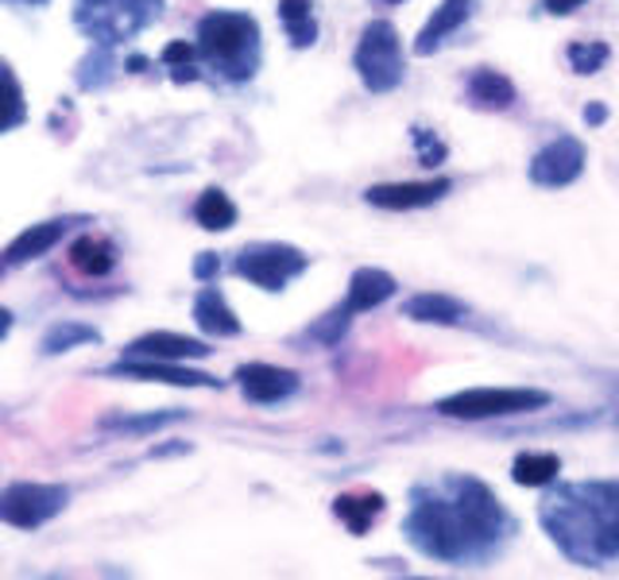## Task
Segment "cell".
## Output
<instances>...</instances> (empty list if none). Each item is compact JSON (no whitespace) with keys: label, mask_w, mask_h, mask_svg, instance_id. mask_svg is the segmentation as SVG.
Here are the masks:
<instances>
[{"label":"cell","mask_w":619,"mask_h":580,"mask_svg":"<svg viewBox=\"0 0 619 580\" xmlns=\"http://www.w3.org/2000/svg\"><path fill=\"white\" fill-rule=\"evenodd\" d=\"M519 522L504 499L468 473H450L411 488L403 538L430 561L457 569H484L512 546Z\"/></svg>","instance_id":"obj_1"},{"label":"cell","mask_w":619,"mask_h":580,"mask_svg":"<svg viewBox=\"0 0 619 580\" xmlns=\"http://www.w3.org/2000/svg\"><path fill=\"white\" fill-rule=\"evenodd\" d=\"M550 488V484H546ZM538 527L558 553L581 569L619 561V480L558 484L538 504Z\"/></svg>","instance_id":"obj_2"},{"label":"cell","mask_w":619,"mask_h":580,"mask_svg":"<svg viewBox=\"0 0 619 580\" xmlns=\"http://www.w3.org/2000/svg\"><path fill=\"white\" fill-rule=\"evenodd\" d=\"M198 59L214 70L221 82L245 85L256 77L264 62L260 23L248 12H206L194 28Z\"/></svg>","instance_id":"obj_3"},{"label":"cell","mask_w":619,"mask_h":580,"mask_svg":"<svg viewBox=\"0 0 619 580\" xmlns=\"http://www.w3.org/2000/svg\"><path fill=\"white\" fill-rule=\"evenodd\" d=\"M163 12V0H74V23L93 46H116L147 31Z\"/></svg>","instance_id":"obj_4"},{"label":"cell","mask_w":619,"mask_h":580,"mask_svg":"<svg viewBox=\"0 0 619 580\" xmlns=\"http://www.w3.org/2000/svg\"><path fill=\"white\" fill-rule=\"evenodd\" d=\"M550 406V391L543 387H468L437 398L434 411L445 418L484 422V418H512V414H535Z\"/></svg>","instance_id":"obj_5"},{"label":"cell","mask_w":619,"mask_h":580,"mask_svg":"<svg viewBox=\"0 0 619 580\" xmlns=\"http://www.w3.org/2000/svg\"><path fill=\"white\" fill-rule=\"evenodd\" d=\"M352 66H357L360 82L368 93H391L403 85L406 59L403 43H399V31L391 20H368L360 31V43L352 51Z\"/></svg>","instance_id":"obj_6"},{"label":"cell","mask_w":619,"mask_h":580,"mask_svg":"<svg viewBox=\"0 0 619 580\" xmlns=\"http://www.w3.org/2000/svg\"><path fill=\"white\" fill-rule=\"evenodd\" d=\"M70 504L66 484H8L0 488V522L12 530H39L51 519H59Z\"/></svg>","instance_id":"obj_7"},{"label":"cell","mask_w":619,"mask_h":580,"mask_svg":"<svg viewBox=\"0 0 619 580\" xmlns=\"http://www.w3.org/2000/svg\"><path fill=\"white\" fill-rule=\"evenodd\" d=\"M307 268H310L307 252H299L295 245H279V240L248 245L233 260V276L248 279V283L260 290H271V294H279V290L291 283V279H299Z\"/></svg>","instance_id":"obj_8"},{"label":"cell","mask_w":619,"mask_h":580,"mask_svg":"<svg viewBox=\"0 0 619 580\" xmlns=\"http://www.w3.org/2000/svg\"><path fill=\"white\" fill-rule=\"evenodd\" d=\"M585 163H589L585 144L577 136H569V132H561L530 159L527 178L535 186H543V190H561V186L577 183L585 175Z\"/></svg>","instance_id":"obj_9"},{"label":"cell","mask_w":619,"mask_h":580,"mask_svg":"<svg viewBox=\"0 0 619 580\" xmlns=\"http://www.w3.org/2000/svg\"><path fill=\"white\" fill-rule=\"evenodd\" d=\"M237 387H240V395H245L248 403L276 406V403H287L291 395H299L302 380H299V372H291V367L252 360V364L237 367Z\"/></svg>","instance_id":"obj_10"},{"label":"cell","mask_w":619,"mask_h":580,"mask_svg":"<svg viewBox=\"0 0 619 580\" xmlns=\"http://www.w3.org/2000/svg\"><path fill=\"white\" fill-rule=\"evenodd\" d=\"M453 190L450 178H430V183H380L368 186L364 201L375 209H391V214H406V209H426L442 201Z\"/></svg>","instance_id":"obj_11"},{"label":"cell","mask_w":619,"mask_h":580,"mask_svg":"<svg viewBox=\"0 0 619 580\" xmlns=\"http://www.w3.org/2000/svg\"><path fill=\"white\" fill-rule=\"evenodd\" d=\"M109 375L116 380H152V383H171V387H221V380H214L209 372H194V367L171 364V360H140L124 356L121 364L109 367Z\"/></svg>","instance_id":"obj_12"},{"label":"cell","mask_w":619,"mask_h":580,"mask_svg":"<svg viewBox=\"0 0 619 580\" xmlns=\"http://www.w3.org/2000/svg\"><path fill=\"white\" fill-rule=\"evenodd\" d=\"M476 4H481V0H442V4L434 8V15L426 20V28L419 31V39H414V54H419V59H430L434 51H442L445 39H453L468 20H473Z\"/></svg>","instance_id":"obj_13"},{"label":"cell","mask_w":619,"mask_h":580,"mask_svg":"<svg viewBox=\"0 0 619 580\" xmlns=\"http://www.w3.org/2000/svg\"><path fill=\"white\" fill-rule=\"evenodd\" d=\"M465 101L473 108H481V113H507V108L519 101V90H515V82L504 70L476 66L473 74L465 77Z\"/></svg>","instance_id":"obj_14"},{"label":"cell","mask_w":619,"mask_h":580,"mask_svg":"<svg viewBox=\"0 0 619 580\" xmlns=\"http://www.w3.org/2000/svg\"><path fill=\"white\" fill-rule=\"evenodd\" d=\"M209 344L198 341V336H183V333H167V329H155V333H144L128 344V356L140 360H171V364H183V360H198L209 356Z\"/></svg>","instance_id":"obj_15"},{"label":"cell","mask_w":619,"mask_h":580,"mask_svg":"<svg viewBox=\"0 0 619 580\" xmlns=\"http://www.w3.org/2000/svg\"><path fill=\"white\" fill-rule=\"evenodd\" d=\"M74 225H82V221H78V217H54V221L23 229L20 237L4 248V268H12V263H31V260H39V256H47Z\"/></svg>","instance_id":"obj_16"},{"label":"cell","mask_w":619,"mask_h":580,"mask_svg":"<svg viewBox=\"0 0 619 580\" xmlns=\"http://www.w3.org/2000/svg\"><path fill=\"white\" fill-rule=\"evenodd\" d=\"M391 294H395V276H388L383 268H357L349 279V294H344L341 310L349 313V318H357V313H368V310H375V305H383Z\"/></svg>","instance_id":"obj_17"},{"label":"cell","mask_w":619,"mask_h":580,"mask_svg":"<svg viewBox=\"0 0 619 580\" xmlns=\"http://www.w3.org/2000/svg\"><path fill=\"white\" fill-rule=\"evenodd\" d=\"M194 321H198V329L206 336H240L245 333L240 318L233 313V305L225 302V294L214 283H206L198 290V298H194Z\"/></svg>","instance_id":"obj_18"},{"label":"cell","mask_w":619,"mask_h":580,"mask_svg":"<svg viewBox=\"0 0 619 580\" xmlns=\"http://www.w3.org/2000/svg\"><path fill=\"white\" fill-rule=\"evenodd\" d=\"M383 507H388V499H383L380 491H368V488L364 491H341V496L333 499V515L344 522V530L357 538L375 527Z\"/></svg>","instance_id":"obj_19"},{"label":"cell","mask_w":619,"mask_h":580,"mask_svg":"<svg viewBox=\"0 0 619 580\" xmlns=\"http://www.w3.org/2000/svg\"><path fill=\"white\" fill-rule=\"evenodd\" d=\"M403 318L422 321V325H461L468 318V305L453 294H437V290H426V294H414L403 302Z\"/></svg>","instance_id":"obj_20"},{"label":"cell","mask_w":619,"mask_h":580,"mask_svg":"<svg viewBox=\"0 0 619 580\" xmlns=\"http://www.w3.org/2000/svg\"><path fill=\"white\" fill-rule=\"evenodd\" d=\"M70 263H74L82 276L105 279L109 271L116 268V245L105 237H78L74 245H70Z\"/></svg>","instance_id":"obj_21"},{"label":"cell","mask_w":619,"mask_h":580,"mask_svg":"<svg viewBox=\"0 0 619 580\" xmlns=\"http://www.w3.org/2000/svg\"><path fill=\"white\" fill-rule=\"evenodd\" d=\"M561 476V457L558 453H519L512 465V480L519 484V488H546V484H554Z\"/></svg>","instance_id":"obj_22"},{"label":"cell","mask_w":619,"mask_h":580,"mask_svg":"<svg viewBox=\"0 0 619 580\" xmlns=\"http://www.w3.org/2000/svg\"><path fill=\"white\" fill-rule=\"evenodd\" d=\"M190 214H194V221L209 232H225L229 225H237V206H233L229 194L217 190V186H209V190L198 194V201H194Z\"/></svg>","instance_id":"obj_23"},{"label":"cell","mask_w":619,"mask_h":580,"mask_svg":"<svg viewBox=\"0 0 619 580\" xmlns=\"http://www.w3.org/2000/svg\"><path fill=\"white\" fill-rule=\"evenodd\" d=\"M97 341H101V333L93 325H82V321H59V325H51L43 333L39 352H43V356H62V352L82 349V344H97Z\"/></svg>","instance_id":"obj_24"},{"label":"cell","mask_w":619,"mask_h":580,"mask_svg":"<svg viewBox=\"0 0 619 580\" xmlns=\"http://www.w3.org/2000/svg\"><path fill=\"white\" fill-rule=\"evenodd\" d=\"M28 121V101H23V85L12 74L4 59H0V132H12Z\"/></svg>","instance_id":"obj_25"},{"label":"cell","mask_w":619,"mask_h":580,"mask_svg":"<svg viewBox=\"0 0 619 580\" xmlns=\"http://www.w3.org/2000/svg\"><path fill=\"white\" fill-rule=\"evenodd\" d=\"M279 20H283L291 46H313L318 39V20H313L310 0H279Z\"/></svg>","instance_id":"obj_26"},{"label":"cell","mask_w":619,"mask_h":580,"mask_svg":"<svg viewBox=\"0 0 619 580\" xmlns=\"http://www.w3.org/2000/svg\"><path fill=\"white\" fill-rule=\"evenodd\" d=\"M566 59H569V70L581 77H592L600 74V70L608 66V59H612V46L605 43V39H589V43H569L566 46Z\"/></svg>","instance_id":"obj_27"},{"label":"cell","mask_w":619,"mask_h":580,"mask_svg":"<svg viewBox=\"0 0 619 580\" xmlns=\"http://www.w3.org/2000/svg\"><path fill=\"white\" fill-rule=\"evenodd\" d=\"M163 66L171 70V77L175 82H198V46L194 43H186V39H175V43H167L163 46Z\"/></svg>","instance_id":"obj_28"},{"label":"cell","mask_w":619,"mask_h":580,"mask_svg":"<svg viewBox=\"0 0 619 580\" xmlns=\"http://www.w3.org/2000/svg\"><path fill=\"white\" fill-rule=\"evenodd\" d=\"M178 418H183V411L132 414V418H101V429H116V434H159V429H167Z\"/></svg>","instance_id":"obj_29"},{"label":"cell","mask_w":619,"mask_h":580,"mask_svg":"<svg viewBox=\"0 0 619 580\" xmlns=\"http://www.w3.org/2000/svg\"><path fill=\"white\" fill-rule=\"evenodd\" d=\"M113 77V46H93L78 66V85L82 90H101Z\"/></svg>","instance_id":"obj_30"},{"label":"cell","mask_w":619,"mask_h":580,"mask_svg":"<svg viewBox=\"0 0 619 580\" xmlns=\"http://www.w3.org/2000/svg\"><path fill=\"white\" fill-rule=\"evenodd\" d=\"M349 325H352V318L341 310V305H337V310H329L326 318L313 321V325L307 329V336L310 341H318V344H326V349H333V344L349 333Z\"/></svg>","instance_id":"obj_31"},{"label":"cell","mask_w":619,"mask_h":580,"mask_svg":"<svg viewBox=\"0 0 619 580\" xmlns=\"http://www.w3.org/2000/svg\"><path fill=\"white\" fill-rule=\"evenodd\" d=\"M411 139H414V147H419L422 167H437V163H445V155H450L445 152V144L430 128H411Z\"/></svg>","instance_id":"obj_32"},{"label":"cell","mask_w":619,"mask_h":580,"mask_svg":"<svg viewBox=\"0 0 619 580\" xmlns=\"http://www.w3.org/2000/svg\"><path fill=\"white\" fill-rule=\"evenodd\" d=\"M217 271H221V260H217V252H202L198 260H194V279H198V283H214Z\"/></svg>","instance_id":"obj_33"},{"label":"cell","mask_w":619,"mask_h":580,"mask_svg":"<svg viewBox=\"0 0 619 580\" xmlns=\"http://www.w3.org/2000/svg\"><path fill=\"white\" fill-rule=\"evenodd\" d=\"M581 121L589 124V128H600V124L608 121V105L605 101H589V105L581 108Z\"/></svg>","instance_id":"obj_34"},{"label":"cell","mask_w":619,"mask_h":580,"mask_svg":"<svg viewBox=\"0 0 619 580\" xmlns=\"http://www.w3.org/2000/svg\"><path fill=\"white\" fill-rule=\"evenodd\" d=\"M585 4V0H546V12H550V15H569V12H577V8H581Z\"/></svg>","instance_id":"obj_35"},{"label":"cell","mask_w":619,"mask_h":580,"mask_svg":"<svg viewBox=\"0 0 619 580\" xmlns=\"http://www.w3.org/2000/svg\"><path fill=\"white\" fill-rule=\"evenodd\" d=\"M183 453H190V445L178 442V445H159V449H152V457H183Z\"/></svg>","instance_id":"obj_36"},{"label":"cell","mask_w":619,"mask_h":580,"mask_svg":"<svg viewBox=\"0 0 619 580\" xmlns=\"http://www.w3.org/2000/svg\"><path fill=\"white\" fill-rule=\"evenodd\" d=\"M124 66H128L132 74H144V70L152 66V62H147V54H128V62H124Z\"/></svg>","instance_id":"obj_37"},{"label":"cell","mask_w":619,"mask_h":580,"mask_svg":"<svg viewBox=\"0 0 619 580\" xmlns=\"http://www.w3.org/2000/svg\"><path fill=\"white\" fill-rule=\"evenodd\" d=\"M8 333H12V310H4V305H0V341H4Z\"/></svg>","instance_id":"obj_38"},{"label":"cell","mask_w":619,"mask_h":580,"mask_svg":"<svg viewBox=\"0 0 619 580\" xmlns=\"http://www.w3.org/2000/svg\"><path fill=\"white\" fill-rule=\"evenodd\" d=\"M4 4H31V8H39V4H47V0H4Z\"/></svg>","instance_id":"obj_39"},{"label":"cell","mask_w":619,"mask_h":580,"mask_svg":"<svg viewBox=\"0 0 619 580\" xmlns=\"http://www.w3.org/2000/svg\"><path fill=\"white\" fill-rule=\"evenodd\" d=\"M372 4H380V8H395V4H403V0H372Z\"/></svg>","instance_id":"obj_40"},{"label":"cell","mask_w":619,"mask_h":580,"mask_svg":"<svg viewBox=\"0 0 619 580\" xmlns=\"http://www.w3.org/2000/svg\"><path fill=\"white\" fill-rule=\"evenodd\" d=\"M612 422H616V426H619V403H616V414H612Z\"/></svg>","instance_id":"obj_41"},{"label":"cell","mask_w":619,"mask_h":580,"mask_svg":"<svg viewBox=\"0 0 619 580\" xmlns=\"http://www.w3.org/2000/svg\"><path fill=\"white\" fill-rule=\"evenodd\" d=\"M0 276H4V260H0Z\"/></svg>","instance_id":"obj_42"}]
</instances>
